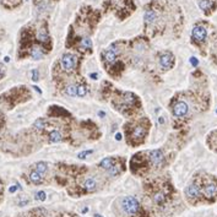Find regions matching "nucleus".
I'll return each instance as SVG.
<instances>
[{"instance_id":"nucleus-1","label":"nucleus","mask_w":217,"mask_h":217,"mask_svg":"<svg viewBox=\"0 0 217 217\" xmlns=\"http://www.w3.org/2000/svg\"><path fill=\"white\" fill-rule=\"evenodd\" d=\"M121 209H123L124 212L130 214V215H134V214H136V212L139 211L140 204H139V201H138L135 198H133V196H126V198H124V199L121 200Z\"/></svg>"},{"instance_id":"nucleus-2","label":"nucleus","mask_w":217,"mask_h":217,"mask_svg":"<svg viewBox=\"0 0 217 217\" xmlns=\"http://www.w3.org/2000/svg\"><path fill=\"white\" fill-rule=\"evenodd\" d=\"M75 64H76V58L72 54H65L62 58V66L66 71H71L74 66H75Z\"/></svg>"},{"instance_id":"nucleus-3","label":"nucleus","mask_w":217,"mask_h":217,"mask_svg":"<svg viewBox=\"0 0 217 217\" xmlns=\"http://www.w3.org/2000/svg\"><path fill=\"white\" fill-rule=\"evenodd\" d=\"M173 63H174V58L171 53H164L161 55L160 58V65L163 68V69H171L173 66Z\"/></svg>"},{"instance_id":"nucleus-4","label":"nucleus","mask_w":217,"mask_h":217,"mask_svg":"<svg viewBox=\"0 0 217 217\" xmlns=\"http://www.w3.org/2000/svg\"><path fill=\"white\" fill-rule=\"evenodd\" d=\"M163 157H164V156H163V152H162L161 150H153V151L150 152V160H151V163H152L153 166L160 164V163L162 162Z\"/></svg>"},{"instance_id":"nucleus-5","label":"nucleus","mask_w":217,"mask_h":217,"mask_svg":"<svg viewBox=\"0 0 217 217\" xmlns=\"http://www.w3.org/2000/svg\"><path fill=\"white\" fill-rule=\"evenodd\" d=\"M206 35H207V32H206L205 27H202V26H195L193 28V37L199 42L204 40L206 38Z\"/></svg>"},{"instance_id":"nucleus-6","label":"nucleus","mask_w":217,"mask_h":217,"mask_svg":"<svg viewBox=\"0 0 217 217\" xmlns=\"http://www.w3.org/2000/svg\"><path fill=\"white\" fill-rule=\"evenodd\" d=\"M188 113V104L185 102H178L176 103L174 108H173V114L176 117H183Z\"/></svg>"},{"instance_id":"nucleus-7","label":"nucleus","mask_w":217,"mask_h":217,"mask_svg":"<svg viewBox=\"0 0 217 217\" xmlns=\"http://www.w3.org/2000/svg\"><path fill=\"white\" fill-rule=\"evenodd\" d=\"M185 193H186L188 198H190V199H196V198L200 195V189H199L198 185H195V184H190V185L186 188Z\"/></svg>"},{"instance_id":"nucleus-8","label":"nucleus","mask_w":217,"mask_h":217,"mask_svg":"<svg viewBox=\"0 0 217 217\" xmlns=\"http://www.w3.org/2000/svg\"><path fill=\"white\" fill-rule=\"evenodd\" d=\"M118 53H119V49H118L117 47L112 45L108 50L104 53V59H106L107 62H109V63H110V62H114V60H115V57H117Z\"/></svg>"},{"instance_id":"nucleus-9","label":"nucleus","mask_w":217,"mask_h":217,"mask_svg":"<svg viewBox=\"0 0 217 217\" xmlns=\"http://www.w3.org/2000/svg\"><path fill=\"white\" fill-rule=\"evenodd\" d=\"M83 188L87 190V191H93L95 189H96V186H97V181H95L93 178H87L86 181H83Z\"/></svg>"},{"instance_id":"nucleus-10","label":"nucleus","mask_w":217,"mask_h":217,"mask_svg":"<svg viewBox=\"0 0 217 217\" xmlns=\"http://www.w3.org/2000/svg\"><path fill=\"white\" fill-rule=\"evenodd\" d=\"M144 17H145V21H146L147 23H153V22L156 21V19H157V14H156L153 10H147V11L145 12Z\"/></svg>"},{"instance_id":"nucleus-11","label":"nucleus","mask_w":217,"mask_h":217,"mask_svg":"<svg viewBox=\"0 0 217 217\" xmlns=\"http://www.w3.org/2000/svg\"><path fill=\"white\" fill-rule=\"evenodd\" d=\"M42 173H39V172H37V171H33V172H31V174H30V181H32V183H35V184H40L42 181H43V178H42Z\"/></svg>"},{"instance_id":"nucleus-12","label":"nucleus","mask_w":217,"mask_h":217,"mask_svg":"<svg viewBox=\"0 0 217 217\" xmlns=\"http://www.w3.org/2000/svg\"><path fill=\"white\" fill-rule=\"evenodd\" d=\"M204 193H205V195L207 196V198H212L214 195H215V193H216V185L215 184H207L206 186H205V190H204Z\"/></svg>"},{"instance_id":"nucleus-13","label":"nucleus","mask_w":217,"mask_h":217,"mask_svg":"<svg viewBox=\"0 0 217 217\" xmlns=\"http://www.w3.org/2000/svg\"><path fill=\"white\" fill-rule=\"evenodd\" d=\"M164 200H166V194H164V191H158V193H156V194L153 195V201H155V204H157V205L162 204Z\"/></svg>"},{"instance_id":"nucleus-14","label":"nucleus","mask_w":217,"mask_h":217,"mask_svg":"<svg viewBox=\"0 0 217 217\" xmlns=\"http://www.w3.org/2000/svg\"><path fill=\"white\" fill-rule=\"evenodd\" d=\"M49 140H50V143H59V141L62 140V135H60V133L57 131V130L50 131V134H49Z\"/></svg>"},{"instance_id":"nucleus-15","label":"nucleus","mask_w":217,"mask_h":217,"mask_svg":"<svg viewBox=\"0 0 217 217\" xmlns=\"http://www.w3.org/2000/svg\"><path fill=\"white\" fill-rule=\"evenodd\" d=\"M100 166H101L102 168H104V169H107V171H108L109 168L113 166V160H112V158H104V160H102V161H101Z\"/></svg>"},{"instance_id":"nucleus-16","label":"nucleus","mask_w":217,"mask_h":217,"mask_svg":"<svg viewBox=\"0 0 217 217\" xmlns=\"http://www.w3.org/2000/svg\"><path fill=\"white\" fill-rule=\"evenodd\" d=\"M31 55H32V58L33 59H40L42 57H43V53H42V50H40V48H38V47H35L33 49H32V52H31Z\"/></svg>"},{"instance_id":"nucleus-17","label":"nucleus","mask_w":217,"mask_h":217,"mask_svg":"<svg viewBox=\"0 0 217 217\" xmlns=\"http://www.w3.org/2000/svg\"><path fill=\"white\" fill-rule=\"evenodd\" d=\"M199 6L201 10H209L211 7V1L210 0H199Z\"/></svg>"},{"instance_id":"nucleus-18","label":"nucleus","mask_w":217,"mask_h":217,"mask_svg":"<svg viewBox=\"0 0 217 217\" xmlns=\"http://www.w3.org/2000/svg\"><path fill=\"white\" fill-rule=\"evenodd\" d=\"M144 128L143 126H136L135 128V130H134V133H133V135H134V138H143L144 136Z\"/></svg>"},{"instance_id":"nucleus-19","label":"nucleus","mask_w":217,"mask_h":217,"mask_svg":"<svg viewBox=\"0 0 217 217\" xmlns=\"http://www.w3.org/2000/svg\"><path fill=\"white\" fill-rule=\"evenodd\" d=\"M36 171L43 174V173L47 171V163H44V162H38L36 164Z\"/></svg>"},{"instance_id":"nucleus-20","label":"nucleus","mask_w":217,"mask_h":217,"mask_svg":"<svg viewBox=\"0 0 217 217\" xmlns=\"http://www.w3.org/2000/svg\"><path fill=\"white\" fill-rule=\"evenodd\" d=\"M37 38L40 40V42H47L48 40V35L44 30H40L38 33H37Z\"/></svg>"},{"instance_id":"nucleus-21","label":"nucleus","mask_w":217,"mask_h":217,"mask_svg":"<svg viewBox=\"0 0 217 217\" xmlns=\"http://www.w3.org/2000/svg\"><path fill=\"white\" fill-rule=\"evenodd\" d=\"M66 95L69 96H76L77 95V87L74 86V85H70L66 87Z\"/></svg>"},{"instance_id":"nucleus-22","label":"nucleus","mask_w":217,"mask_h":217,"mask_svg":"<svg viewBox=\"0 0 217 217\" xmlns=\"http://www.w3.org/2000/svg\"><path fill=\"white\" fill-rule=\"evenodd\" d=\"M80 44H81L82 48H91L92 47V42H91L90 38H82Z\"/></svg>"},{"instance_id":"nucleus-23","label":"nucleus","mask_w":217,"mask_h":217,"mask_svg":"<svg viewBox=\"0 0 217 217\" xmlns=\"http://www.w3.org/2000/svg\"><path fill=\"white\" fill-rule=\"evenodd\" d=\"M44 125H45V121L43 119H37L36 121H35V128L38 129V130H42L44 128Z\"/></svg>"},{"instance_id":"nucleus-24","label":"nucleus","mask_w":217,"mask_h":217,"mask_svg":"<svg viewBox=\"0 0 217 217\" xmlns=\"http://www.w3.org/2000/svg\"><path fill=\"white\" fill-rule=\"evenodd\" d=\"M108 172H109L110 176H115V174L119 173V168H118V166H114V164H113V166L108 169Z\"/></svg>"},{"instance_id":"nucleus-25","label":"nucleus","mask_w":217,"mask_h":217,"mask_svg":"<svg viewBox=\"0 0 217 217\" xmlns=\"http://www.w3.org/2000/svg\"><path fill=\"white\" fill-rule=\"evenodd\" d=\"M85 95H86V87L85 86H79L77 87V96L83 97Z\"/></svg>"},{"instance_id":"nucleus-26","label":"nucleus","mask_w":217,"mask_h":217,"mask_svg":"<svg viewBox=\"0 0 217 217\" xmlns=\"http://www.w3.org/2000/svg\"><path fill=\"white\" fill-rule=\"evenodd\" d=\"M124 97H126V98H124V101H125L126 103H129V102H133V101H134V95H133V93H130V92H126Z\"/></svg>"},{"instance_id":"nucleus-27","label":"nucleus","mask_w":217,"mask_h":217,"mask_svg":"<svg viewBox=\"0 0 217 217\" xmlns=\"http://www.w3.org/2000/svg\"><path fill=\"white\" fill-rule=\"evenodd\" d=\"M36 199L39 201H44L45 200V193L44 191H38L36 194Z\"/></svg>"},{"instance_id":"nucleus-28","label":"nucleus","mask_w":217,"mask_h":217,"mask_svg":"<svg viewBox=\"0 0 217 217\" xmlns=\"http://www.w3.org/2000/svg\"><path fill=\"white\" fill-rule=\"evenodd\" d=\"M90 153H92V151L91 150H88V151H83V152H80L79 153V158H85L87 155H90Z\"/></svg>"},{"instance_id":"nucleus-29","label":"nucleus","mask_w":217,"mask_h":217,"mask_svg":"<svg viewBox=\"0 0 217 217\" xmlns=\"http://www.w3.org/2000/svg\"><path fill=\"white\" fill-rule=\"evenodd\" d=\"M32 80H33V81H38V71H37V70H33V71H32Z\"/></svg>"},{"instance_id":"nucleus-30","label":"nucleus","mask_w":217,"mask_h":217,"mask_svg":"<svg viewBox=\"0 0 217 217\" xmlns=\"http://www.w3.org/2000/svg\"><path fill=\"white\" fill-rule=\"evenodd\" d=\"M190 63H191V65H194V66H196L198 64H199V62H198V59L196 58H190Z\"/></svg>"},{"instance_id":"nucleus-31","label":"nucleus","mask_w":217,"mask_h":217,"mask_svg":"<svg viewBox=\"0 0 217 217\" xmlns=\"http://www.w3.org/2000/svg\"><path fill=\"white\" fill-rule=\"evenodd\" d=\"M9 190H10V193H15V191L17 190V186H16V185H12V186H11Z\"/></svg>"},{"instance_id":"nucleus-32","label":"nucleus","mask_w":217,"mask_h":217,"mask_svg":"<svg viewBox=\"0 0 217 217\" xmlns=\"http://www.w3.org/2000/svg\"><path fill=\"white\" fill-rule=\"evenodd\" d=\"M4 74H5V70H4V68H2V65H0V79L4 76Z\"/></svg>"},{"instance_id":"nucleus-33","label":"nucleus","mask_w":217,"mask_h":217,"mask_svg":"<svg viewBox=\"0 0 217 217\" xmlns=\"http://www.w3.org/2000/svg\"><path fill=\"white\" fill-rule=\"evenodd\" d=\"M90 77H91V79H93V80H96V79L98 77V74H91V75H90Z\"/></svg>"},{"instance_id":"nucleus-34","label":"nucleus","mask_w":217,"mask_h":217,"mask_svg":"<svg viewBox=\"0 0 217 217\" xmlns=\"http://www.w3.org/2000/svg\"><path fill=\"white\" fill-rule=\"evenodd\" d=\"M115 139H117L118 141H120V140H121V135H120V134H117V136H115Z\"/></svg>"},{"instance_id":"nucleus-35","label":"nucleus","mask_w":217,"mask_h":217,"mask_svg":"<svg viewBox=\"0 0 217 217\" xmlns=\"http://www.w3.org/2000/svg\"><path fill=\"white\" fill-rule=\"evenodd\" d=\"M2 189H4V188H2V183H1V181H0V194L2 193Z\"/></svg>"},{"instance_id":"nucleus-36","label":"nucleus","mask_w":217,"mask_h":217,"mask_svg":"<svg viewBox=\"0 0 217 217\" xmlns=\"http://www.w3.org/2000/svg\"><path fill=\"white\" fill-rule=\"evenodd\" d=\"M158 120H160V123H161V124H163V123H164V120H163V118H162V117H160V119H158Z\"/></svg>"},{"instance_id":"nucleus-37","label":"nucleus","mask_w":217,"mask_h":217,"mask_svg":"<svg viewBox=\"0 0 217 217\" xmlns=\"http://www.w3.org/2000/svg\"><path fill=\"white\" fill-rule=\"evenodd\" d=\"M4 60L7 63V62H10V58H9V57H5V58H4Z\"/></svg>"},{"instance_id":"nucleus-38","label":"nucleus","mask_w":217,"mask_h":217,"mask_svg":"<svg viewBox=\"0 0 217 217\" xmlns=\"http://www.w3.org/2000/svg\"><path fill=\"white\" fill-rule=\"evenodd\" d=\"M87 211H88V207H86V209L82 210V212H87Z\"/></svg>"},{"instance_id":"nucleus-39","label":"nucleus","mask_w":217,"mask_h":217,"mask_svg":"<svg viewBox=\"0 0 217 217\" xmlns=\"http://www.w3.org/2000/svg\"><path fill=\"white\" fill-rule=\"evenodd\" d=\"M95 217H102V216H101L100 214H96V215H95Z\"/></svg>"}]
</instances>
